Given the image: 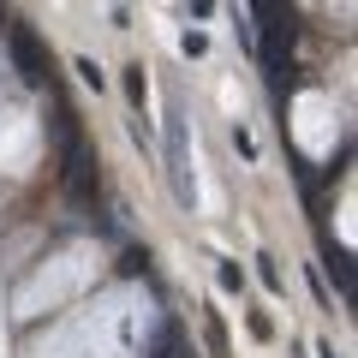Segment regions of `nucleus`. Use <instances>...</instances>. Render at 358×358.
<instances>
[{
    "label": "nucleus",
    "instance_id": "obj_1",
    "mask_svg": "<svg viewBox=\"0 0 358 358\" xmlns=\"http://www.w3.org/2000/svg\"><path fill=\"white\" fill-rule=\"evenodd\" d=\"M6 48H13V60H18V72H24V84H48V60H42V48H36V36L30 30H6Z\"/></svg>",
    "mask_w": 358,
    "mask_h": 358
},
{
    "label": "nucleus",
    "instance_id": "obj_2",
    "mask_svg": "<svg viewBox=\"0 0 358 358\" xmlns=\"http://www.w3.org/2000/svg\"><path fill=\"white\" fill-rule=\"evenodd\" d=\"M150 358H192V352H185V341H179V329H173V322H167V329L155 334V346H150Z\"/></svg>",
    "mask_w": 358,
    "mask_h": 358
},
{
    "label": "nucleus",
    "instance_id": "obj_3",
    "mask_svg": "<svg viewBox=\"0 0 358 358\" xmlns=\"http://www.w3.org/2000/svg\"><path fill=\"white\" fill-rule=\"evenodd\" d=\"M126 96H131V108H143V96H150V78H143V66H126Z\"/></svg>",
    "mask_w": 358,
    "mask_h": 358
},
{
    "label": "nucleus",
    "instance_id": "obj_4",
    "mask_svg": "<svg viewBox=\"0 0 358 358\" xmlns=\"http://www.w3.org/2000/svg\"><path fill=\"white\" fill-rule=\"evenodd\" d=\"M329 268H334V287H341V299H346V293H352V263H346V251H334Z\"/></svg>",
    "mask_w": 358,
    "mask_h": 358
},
{
    "label": "nucleus",
    "instance_id": "obj_5",
    "mask_svg": "<svg viewBox=\"0 0 358 358\" xmlns=\"http://www.w3.org/2000/svg\"><path fill=\"white\" fill-rule=\"evenodd\" d=\"M221 287H227V293H239V287H245V268H239V263H221Z\"/></svg>",
    "mask_w": 358,
    "mask_h": 358
},
{
    "label": "nucleus",
    "instance_id": "obj_6",
    "mask_svg": "<svg viewBox=\"0 0 358 358\" xmlns=\"http://www.w3.org/2000/svg\"><path fill=\"white\" fill-rule=\"evenodd\" d=\"M257 275H263V287H281V268H275V257H257Z\"/></svg>",
    "mask_w": 358,
    "mask_h": 358
},
{
    "label": "nucleus",
    "instance_id": "obj_7",
    "mask_svg": "<svg viewBox=\"0 0 358 358\" xmlns=\"http://www.w3.org/2000/svg\"><path fill=\"white\" fill-rule=\"evenodd\" d=\"M179 48H185V54H192V60H197V54L209 48V36H203V30H185V42H179Z\"/></svg>",
    "mask_w": 358,
    "mask_h": 358
},
{
    "label": "nucleus",
    "instance_id": "obj_8",
    "mask_svg": "<svg viewBox=\"0 0 358 358\" xmlns=\"http://www.w3.org/2000/svg\"><path fill=\"white\" fill-rule=\"evenodd\" d=\"M251 334H257V341H275V322H268V317H257V310H251Z\"/></svg>",
    "mask_w": 358,
    "mask_h": 358
},
{
    "label": "nucleus",
    "instance_id": "obj_9",
    "mask_svg": "<svg viewBox=\"0 0 358 358\" xmlns=\"http://www.w3.org/2000/svg\"><path fill=\"white\" fill-rule=\"evenodd\" d=\"M120 268H126V275H143V268H150V257H143V251H126V263H120Z\"/></svg>",
    "mask_w": 358,
    "mask_h": 358
},
{
    "label": "nucleus",
    "instance_id": "obj_10",
    "mask_svg": "<svg viewBox=\"0 0 358 358\" xmlns=\"http://www.w3.org/2000/svg\"><path fill=\"white\" fill-rule=\"evenodd\" d=\"M192 13H197V18H209V13H215V0H192Z\"/></svg>",
    "mask_w": 358,
    "mask_h": 358
}]
</instances>
